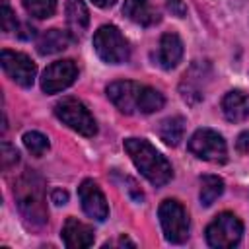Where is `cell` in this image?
I'll list each match as a JSON object with an SVG mask.
<instances>
[{
	"label": "cell",
	"instance_id": "29",
	"mask_svg": "<svg viewBox=\"0 0 249 249\" xmlns=\"http://www.w3.org/2000/svg\"><path fill=\"white\" fill-rule=\"evenodd\" d=\"M95 6H99V8H109V6H113L115 4V0H91Z\"/></svg>",
	"mask_w": 249,
	"mask_h": 249
},
{
	"label": "cell",
	"instance_id": "22",
	"mask_svg": "<svg viewBox=\"0 0 249 249\" xmlns=\"http://www.w3.org/2000/svg\"><path fill=\"white\" fill-rule=\"evenodd\" d=\"M23 8L33 18H51L56 10V0H23Z\"/></svg>",
	"mask_w": 249,
	"mask_h": 249
},
{
	"label": "cell",
	"instance_id": "27",
	"mask_svg": "<svg viewBox=\"0 0 249 249\" xmlns=\"http://www.w3.org/2000/svg\"><path fill=\"white\" fill-rule=\"evenodd\" d=\"M51 200L54 202V204H66L68 202V193L66 191H62V189H54L53 191V195H51Z\"/></svg>",
	"mask_w": 249,
	"mask_h": 249
},
{
	"label": "cell",
	"instance_id": "26",
	"mask_svg": "<svg viewBox=\"0 0 249 249\" xmlns=\"http://www.w3.org/2000/svg\"><path fill=\"white\" fill-rule=\"evenodd\" d=\"M167 10L177 18H183L187 14V6L183 4V0H167Z\"/></svg>",
	"mask_w": 249,
	"mask_h": 249
},
{
	"label": "cell",
	"instance_id": "4",
	"mask_svg": "<svg viewBox=\"0 0 249 249\" xmlns=\"http://www.w3.org/2000/svg\"><path fill=\"white\" fill-rule=\"evenodd\" d=\"M54 115L72 130H76L82 136H93L97 132L95 119L91 117L89 109L74 97H62L54 105Z\"/></svg>",
	"mask_w": 249,
	"mask_h": 249
},
{
	"label": "cell",
	"instance_id": "24",
	"mask_svg": "<svg viewBox=\"0 0 249 249\" xmlns=\"http://www.w3.org/2000/svg\"><path fill=\"white\" fill-rule=\"evenodd\" d=\"M0 25L6 33H12V31H18V19L8 4V0H0Z\"/></svg>",
	"mask_w": 249,
	"mask_h": 249
},
{
	"label": "cell",
	"instance_id": "14",
	"mask_svg": "<svg viewBox=\"0 0 249 249\" xmlns=\"http://www.w3.org/2000/svg\"><path fill=\"white\" fill-rule=\"evenodd\" d=\"M183 58V41L177 33H163L158 47V64L165 70L175 68Z\"/></svg>",
	"mask_w": 249,
	"mask_h": 249
},
{
	"label": "cell",
	"instance_id": "7",
	"mask_svg": "<svg viewBox=\"0 0 249 249\" xmlns=\"http://www.w3.org/2000/svg\"><path fill=\"white\" fill-rule=\"evenodd\" d=\"M189 150L196 158H200L204 161H214V163L226 161V156H228L226 140L222 138V134H218L212 128L195 130V134L189 140Z\"/></svg>",
	"mask_w": 249,
	"mask_h": 249
},
{
	"label": "cell",
	"instance_id": "17",
	"mask_svg": "<svg viewBox=\"0 0 249 249\" xmlns=\"http://www.w3.org/2000/svg\"><path fill=\"white\" fill-rule=\"evenodd\" d=\"M123 14L136 25H154L160 21V14L152 8L150 0H124Z\"/></svg>",
	"mask_w": 249,
	"mask_h": 249
},
{
	"label": "cell",
	"instance_id": "1",
	"mask_svg": "<svg viewBox=\"0 0 249 249\" xmlns=\"http://www.w3.org/2000/svg\"><path fill=\"white\" fill-rule=\"evenodd\" d=\"M124 150L130 156V160L136 165V169L152 185L161 187L173 177L171 163L148 140H144V138H126L124 140Z\"/></svg>",
	"mask_w": 249,
	"mask_h": 249
},
{
	"label": "cell",
	"instance_id": "20",
	"mask_svg": "<svg viewBox=\"0 0 249 249\" xmlns=\"http://www.w3.org/2000/svg\"><path fill=\"white\" fill-rule=\"evenodd\" d=\"M222 193H224V181L218 175L200 177V204L202 206H210Z\"/></svg>",
	"mask_w": 249,
	"mask_h": 249
},
{
	"label": "cell",
	"instance_id": "28",
	"mask_svg": "<svg viewBox=\"0 0 249 249\" xmlns=\"http://www.w3.org/2000/svg\"><path fill=\"white\" fill-rule=\"evenodd\" d=\"M235 146H237L239 152H249V130H245V132H241V134L237 136Z\"/></svg>",
	"mask_w": 249,
	"mask_h": 249
},
{
	"label": "cell",
	"instance_id": "15",
	"mask_svg": "<svg viewBox=\"0 0 249 249\" xmlns=\"http://www.w3.org/2000/svg\"><path fill=\"white\" fill-rule=\"evenodd\" d=\"M222 111L230 123H241L249 119V95L239 89L228 91L222 99Z\"/></svg>",
	"mask_w": 249,
	"mask_h": 249
},
{
	"label": "cell",
	"instance_id": "25",
	"mask_svg": "<svg viewBox=\"0 0 249 249\" xmlns=\"http://www.w3.org/2000/svg\"><path fill=\"white\" fill-rule=\"evenodd\" d=\"M0 158H2V167L10 169L12 165H16L19 161V152L14 146H10L8 142H2V156Z\"/></svg>",
	"mask_w": 249,
	"mask_h": 249
},
{
	"label": "cell",
	"instance_id": "12",
	"mask_svg": "<svg viewBox=\"0 0 249 249\" xmlns=\"http://www.w3.org/2000/svg\"><path fill=\"white\" fill-rule=\"evenodd\" d=\"M78 196H80L84 212L89 218H93L97 222H103L109 216L107 198H105V195L101 193V189L97 187V183L93 179H84L82 181V185L78 187Z\"/></svg>",
	"mask_w": 249,
	"mask_h": 249
},
{
	"label": "cell",
	"instance_id": "9",
	"mask_svg": "<svg viewBox=\"0 0 249 249\" xmlns=\"http://www.w3.org/2000/svg\"><path fill=\"white\" fill-rule=\"evenodd\" d=\"M0 62H2V68H4V72L8 74V78L12 82H16L21 88L33 86L37 66L27 54L4 49L2 54H0Z\"/></svg>",
	"mask_w": 249,
	"mask_h": 249
},
{
	"label": "cell",
	"instance_id": "21",
	"mask_svg": "<svg viewBox=\"0 0 249 249\" xmlns=\"http://www.w3.org/2000/svg\"><path fill=\"white\" fill-rule=\"evenodd\" d=\"M163 103H165V99L156 88H150V86L142 88L140 107H138L140 113H156V111H160L163 107Z\"/></svg>",
	"mask_w": 249,
	"mask_h": 249
},
{
	"label": "cell",
	"instance_id": "2",
	"mask_svg": "<svg viewBox=\"0 0 249 249\" xmlns=\"http://www.w3.org/2000/svg\"><path fill=\"white\" fill-rule=\"evenodd\" d=\"M14 196L16 204L25 218L27 224L31 226H43L47 222V196H45V185L39 175L33 171H25L14 187Z\"/></svg>",
	"mask_w": 249,
	"mask_h": 249
},
{
	"label": "cell",
	"instance_id": "6",
	"mask_svg": "<svg viewBox=\"0 0 249 249\" xmlns=\"http://www.w3.org/2000/svg\"><path fill=\"white\" fill-rule=\"evenodd\" d=\"M160 224L163 230V235L171 243H183L189 237V216L181 202L177 200H163L158 210Z\"/></svg>",
	"mask_w": 249,
	"mask_h": 249
},
{
	"label": "cell",
	"instance_id": "8",
	"mask_svg": "<svg viewBox=\"0 0 249 249\" xmlns=\"http://www.w3.org/2000/svg\"><path fill=\"white\" fill-rule=\"evenodd\" d=\"M210 64L208 62H193L189 66V70L185 72L181 84H179V91H181V97L189 103V105H195L198 101H202L204 97V91H206V86L210 82Z\"/></svg>",
	"mask_w": 249,
	"mask_h": 249
},
{
	"label": "cell",
	"instance_id": "16",
	"mask_svg": "<svg viewBox=\"0 0 249 249\" xmlns=\"http://www.w3.org/2000/svg\"><path fill=\"white\" fill-rule=\"evenodd\" d=\"M66 8V23H68V33L78 39L86 33L88 23H89V12L82 0H64Z\"/></svg>",
	"mask_w": 249,
	"mask_h": 249
},
{
	"label": "cell",
	"instance_id": "13",
	"mask_svg": "<svg viewBox=\"0 0 249 249\" xmlns=\"http://www.w3.org/2000/svg\"><path fill=\"white\" fill-rule=\"evenodd\" d=\"M62 239L68 249H84L93 245V230L78 218H68L62 226Z\"/></svg>",
	"mask_w": 249,
	"mask_h": 249
},
{
	"label": "cell",
	"instance_id": "23",
	"mask_svg": "<svg viewBox=\"0 0 249 249\" xmlns=\"http://www.w3.org/2000/svg\"><path fill=\"white\" fill-rule=\"evenodd\" d=\"M21 140H23V146L27 148V152L33 154V156H37V158L43 156V154L49 150V138H47L45 134L37 132V130L25 132Z\"/></svg>",
	"mask_w": 249,
	"mask_h": 249
},
{
	"label": "cell",
	"instance_id": "11",
	"mask_svg": "<svg viewBox=\"0 0 249 249\" xmlns=\"http://www.w3.org/2000/svg\"><path fill=\"white\" fill-rule=\"evenodd\" d=\"M142 88H144L142 84L130 82V80L113 82V84L107 86V97L111 99V103H113L121 113L132 115V113H138Z\"/></svg>",
	"mask_w": 249,
	"mask_h": 249
},
{
	"label": "cell",
	"instance_id": "3",
	"mask_svg": "<svg viewBox=\"0 0 249 249\" xmlns=\"http://www.w3.org/2000/svg\"><path fill=\"white\" fill-rule=\"evenodd\" d=\"M93 49L97 56L109 64H121L128 60L130 47L124 35L115 25H101L93 35Z\"/></svg>",
	"mask_w": 249,
	"mask_h": 249
},
{
	"label": "cell",
	"instance_id": "18",
	"mask_svg": "<svg viewBox=\"0 0 249 249\" xmlns=\"http://www.w3.org/2000/svg\"><path fill=\"white\" fill-rule=\"evenodd\" d=\"M70 43V33L62 29H47L37 39V51L39 54H56L64 51Z\"/></svg>",
	"mask_w": 249,
	"mask_h": 249
},
{
	"label": "cell",
	"instance_id": "10",
	"mask_svg": "<svg viewBox=\"0 0 249 249\" xmlns=\"http://www.w3.org/2000/svg\"><path fill=\"white\" fill-rule=\"evenodd\" d=\"M76 78H78V68H76L74 60H70V58L56 60L45 68V72L41 76V89L45 93H56V91H62L68 86H72Z\"/></svg>",
	"mask_w": 249,
	"mask_h": 249
},
{
	"label": "cell",
	"instance_id": "19",
	"mask_svg": "<svg viewBox=\"0 0 249 249\" xmlns=\"http://www.w3.org/2000/svg\"><path fill=\"white\" fill-rule=\"evenodd\" d=\"M158 132H160V138L165 144L177 146L183 140V134H185V119L183 117H169V119L161 121Z\"/></svg>",
	"mask_w": 249,
	"mask_h": 249
},
{
	"label": "cell",
	"instance_id": "5",
	"mask_svg": "<svg viewBox=\"0 0 249 249\" xmlns=\"http://www.w3.org/2000/svg\"><path fill=\"white\" fill-rule=\"evenodd\" d=\"M243 233L241 220L231 212L218 214L206 228V241L210 247L216 249H230L239 243Z\"/></svg>",
	"mask_w": 249,
	"mask_h": 249
}]
</instances>
